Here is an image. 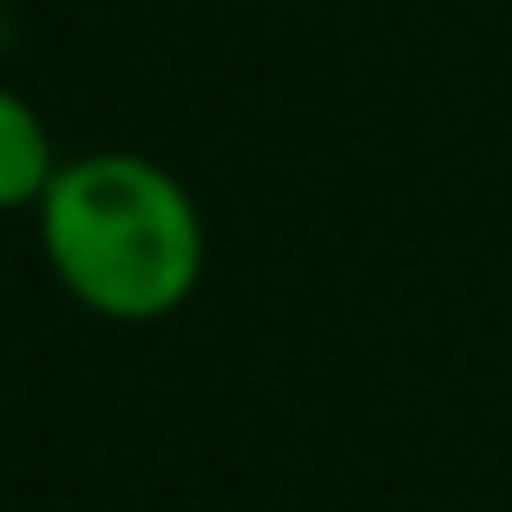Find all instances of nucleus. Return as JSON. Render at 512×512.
<instances>
[{"mask_svg":"<svg viewBox=\"0 0 512 512\" xmlns=\"http://www.w3.org/2000/svg\"><path fill=\"white\" fill-rule=\"evenodd\" d=\"M60 151L53 132L33 112V99H20L14 86H0V217L7 211H40L46 184L60 178Z\"/></svg>","mask_w":512,"mask_h":512,"instance_id":"nucleus-2","label":"nucleus"},{"mask_svg":"<svg viewBox=\"0 0 512 512\" xmlns=\"http://www.w3.org/2000/svg\"><path fill=\"white\" fill-rule=\"evenodd\" d=\"M40 256L53 283L99 322L145 329L178 316L204 283V211L191 184L145 151H79L46 184Z\"/></svg>","mask_w":512,"mask_h":512,"instance_id":"nucleus-1","label":"nucleus"}]
</instances>
